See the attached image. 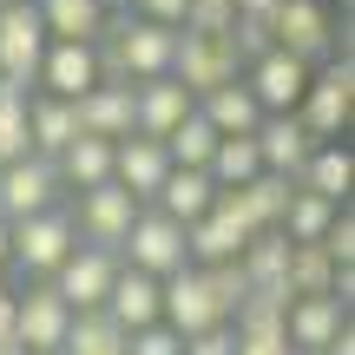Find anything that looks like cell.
Listing matches in <instances>:
<instances>
[{"label": "cell", "mask_w": 355, "mask_h": 355, "mask_svg": "<svg viewBox=\"0 0 355 355\" xmlns=\"http://www.w3.org/2000/svg\"><path fill=\"white\" fill-rule=\"evenodd\" d=\"M349 112H355V60L336 53V60H322V73H309V92L296 105V119H303V132L316 145H343Z\"/></svg>", "instance_id": "6da1fadb"}, {"label": "cell", "mask_w": 355, "mask_h": 355, "mask_svg": "<svg viewBox=\"0 0 355 355\" xmlns=\"http://www.w3.org/2000/svg\"><path fill=\"white\" fill-rule=\"evenodd\" d=\"M73 217H66V204H53V211L26 217V224H7V270H26L33 283H46L53 270L73 257Z\"/></svg>", "instance_id": "7a4b0ae2"}, {"label": "cell", "mask_w": 355, "mask_h": 355, "mask_svg": "<svg viewBox=\"0 0 355 355\" xmlns=\"http://www.w3.org/2000/svg\"><path fill=\"white\" fill-rule=\"evenodd\" d=\"M119 263H125V270H139V277H152V283L178 277V270H191L184 230H178L171 217H158L152 204H145V211L132 217V230H125V250H119Z\"/></svg>", "instance_id": "3957f363"}, {"label": "cell", "mask_w": 355, "mask_h": 355, "mask_svg": "<svg viewBox=\"0 0 355 355\" xmlns=\"http://www.w3.org/2000/svg\"><path fill=\"white\" fill-rule=\"evenodd\" d=\"M270 46L290 53V60L316 66L336 53V20L322 0H277V13H270Z\"/></svg>", "instance_id": "277c9868"}, {"label": "cell", "mask_w": 355, "mask_h": 355, "mask_svg": "<svg viewBox=\"0 0 355 355\" xmlns=\"http://www.w3.org/2000/svg\"><path fill=\"white\" fill-rule=\"evenodd\" d=\"M66 329H73V309L53 296V283H26L13 290V343L26 355H60Z\"/></svg>", "instance_id": "5b68a950"}, {"label": "cell", "mask_w": 355, "mask_h": 355, "mask_svg": "<svg viewBox=\"0 0 355 355\" xmlns=\"http://www.w3.org/2000/svg\"><path fill=\"white\" fill-rule=\"evenodd\" d=\"M112 277H119V257L112 250L73 243V257H66L46 283H53V296H60L73 316H92V309H105V296H112Z\"/></svg>", "instance_id": "8992f818"}, {"label": "cell", "mask_w": 355, "mask_h": 355, "mask_svg": "<svg viewBox=\"0 0 355 355\" xmlns=\"http://www.w3.org/2000/svg\"><path fill=\"white\" fill-rule=\"evenodd\" d=\"M73 237L79 243H92V250H125V230H132V217H139V204H132V191H119V184H99V191H79V204L73 211Z\"/></svg>", "instance_id": "52a82bcc"}, {"label": "cell", "mask_w": 355, "mask_h": 355, "mask_svg": "<svg viewBox=\"0 0 355 355\" xmlns=\"http://www.w3.org/2000/svg\"><path fill=\"white\" fill-rule=\"evenodd\" d=\"M171 79L191 92V99H204V92L230 86V79H243L237 53H230V40H204V33H178V53H171Z\"/></svg>", "instance_id": "ba28073f"}, {"label": "cell", "mask_w": 355, "mask_h": 355, "mask_svg": "<svg viewBox=\"0 0 355 355\" xmlns=\"http://www.w3.org/2000/svg\"><path fill=\"white\" fill-rule=\"evenodd\" d=\"M40 60H46V26L33 7H0V79L20 92H33Z\"/></svg>", "instance_id": "9c48e42d"}, {"label": "cell", "mask_w": 355, "mask_h": 355, "mask_svg": "<svg viewBox=\"0 0 355 355\" xmlns=\"http://www.w3.org/2000/svg\"><path fill=\"white\" fill-rule=\"evenodd\" d=\"M158 322L178 336V343H191V336H204V329H217V303H211V290H204V277L198 270H178V277L158 283Z\"/></svg>", "instance_id": "30bf717a"}, {"label": "cell", "mask_w": 355, "mask_h": 355, "mask_svg": "<svg viewBox=\"0 0 355 355\" xmlns=\"http://www.w3.org/2000/svg\"><path fill=\"white\" fill-rule=\"evenodd\" d=\"M60 204V171L46 158H20L0 171V224H26V217Z\"/></svg>", "instance_id": "8fae6325"}, {"label": "cell", "mask_w": 355, "mask_h": 355, "mask_svg": "<svg viewBox=\"0 0 355 355\" xmlns=\"http://www.w3.org/2000/svg\"><path fill=\"white\" fill-rule=\"evenodd\" d=\"M309 73H316V66H303V60H290V53L270 46L257 66H243V86H250V99L263 105V119H270V112H296V105H303Z\"/></svg>", "instance_id": "7c38bea8"}, {"label": "cell", "mask_w": 355, "mask_h": 355, "mask_svg": "<svg viewBox=\"0 0 355 355\" xmlns=\"http://www.w3.org/2000/svg\"><path fill=\"white\" fill-rule=\"evenodd\" d=\"M198 112V99H191L178 79H152V86H132V132L152 145H165L184 119Z\"/></svg>", "instance_id": "4fadbf2b"}, {"label": "cell", "mask_w": 355, "mask_h": 355, "mask_svg": "<svg viewBox=\"0 0 355 355\" xmlns=\"http://www.w3.org/2000/svg\"><path fill=\"white\" fill-rule=\"evenodd\" d=\"M92 86H99V46H60V40H46V60H40L33 92L73 105V99H86Z\"/></svg>", "instance_id": "5bb4252c"}, {"label": "cell", "mask_w": 355, "mask_h": 355, "mask_svg": "<svg viewBox=\"0 0 355 355\" xmlns=\"http://www.w3.org/2000/svg\"><path fill=\"white\" fill-rule=\"evenodd\" d=\"M343 329H349V309L336 296H303V303L283 309V343H290V355H322Z\"/></svg>", "instance_id": "9a60e30c"}, {"label": "cell", "mask_w": 355, "mask_h": 355, "mask_svg": "<svg viewBox=\"0 0 355 355\" xmlns=\"http://www.w3.org/2000/svg\"><path fill=\"white\" fill-rule=\"evenodd\" d=\"M309 152H316V139L303 132L296 112H270L263 125H257V158H263V171L283 178V184H296V171L309 165Z\"/></svg>", "instance_id": "2e32d148"}, {"label": "cell", "mask_w": 355, "mask_h": 355, "mask_svg": "<svg viewBox=\"0 0 355 355\" xmlns=\"http://www.w3.org/2000/svg\"><path fill=\"white\" fill-rule=\"evenodd\" d=\"M165 171H171L165 145H152V139H119V145H112V184H119V191H132V204H139V211L158 198Z\"/></svg>", "instance_id": "e0dca14e"}, {"label": "cell", "mask_w": 355, "mask_h": 355, "mask_svg": "<svg viewBox=\"0 0 355 355\" xmlns=\"http://www.w3.org/2000/svg\"><path fill=\"white\" fill-rule=\"evenodd\" d=\"M73 119H79V139H99V145L139 139L132 132V86H92L86 99H73Z\"/></svg>", "instance_id": "ac0fdd59"}, {"label": "cell", "mask_w": 355, "mask_h": 355, "mask_svg": "<svg viewBox=\"0 0 355 355\" xmlns=\"http://www.w3.org/2000/svg\"><path fill=\"white\" fill-rule=\"evenodd\" d=\"M46 40L60 46H99L105 40V0H33Z\"/></svg>", "instance_id": "d6986e66"}, {"label": "cell", "mask_w": 355, "mask_h": 355, "mask_svg": "<svg viewBox=\"0 0 355 355\" xmlns=\"http://www.w3.org/2000/svg\"><path fill=\"white\" fill-rule=\"evenodd\" d=\"M198 112H204V125H211L217 139H257V125H263V105L250 99V86H243V79H230V86L204 92Z\"/></svg>", "instance_id": "ffe728a7"}, {"label": "cell", "mask_w": 355, "mask_h": 355, "mask_svg": "<svg viewBox=\"0 0 355 355\" xmlns=\"http://www.w3.org/2000/svg\"><path fill=\"white\" fill-rule=\"evenodd\" d=\"M105 322H112V329H125V336L152 329V322H158V283L119 263V277H112V296H105Z\"/></svg>", "instance_id": "44dd1931"}, {"label": "cell", "mask_w": 355, "mask_h": 355, "mask_svg": "<svg viewBox=\"0 0 355 355\" xmlns=\"http://www.w3.org/2000/svg\"><path fill=\"white\" fill-rule=\"evenodd\" d=\"M79 139V119H73V105L66 99H46V92H33L26 99V145H33V158H60L66 145Z\"/></svg>", "instance_id": "7402d4cb"}, {"label": "cell", "mask_w": 355, "mask_h": 355, "mask_svg": "<svg viewBox=\"0 0 355 355\" xmlns=\"http://www.w3.org/2000/svg\"><path fill=\"white\" fill-rule=\"evenodd\" d=\"M217 204V184L204 171H165V184H158V198H152V211L158 217H171L178 230H191L204 211Z\"/></svg>", "instance_id": "603a6c76"}, {"label": "cell", "mask_w": 355, "mask_h": 355, "mask_svg": "<svg viewBox=\"0 0 355 355\" xmlns=\"http://www.w3.org/2000/svg\"><path fill=\"white\" fill-rule=\"evenodd\" d=\"M349 184H355L349 145H316V152H309V165L296 171V191H309V198H322V204H343Z\"/></svg>", "instance_id": "cb8c5ba5"}, {"label": "cell", "mask_w": 355, "mask_h": 355, "mask_svg": "<svg viewBox=\"0 0 355 355\" xmlns=\"http://www.w3.org/2000/svg\"><path fill=\"white\" fill-rule=\"evenodd\" d=\"M243 230L230 224V217H217V211H204L198 224L184 230V250H191V270H204V263H237L243 257Z\"/></svg>", "instance_id": "d4e9b609"}, {"label": "cell", "mask_w": 355, "mask_h": 355, "mask_svg": "<svg viewBox=\"0 0 355 355\" xmlns=\"http://www.w3.org/2000/svg\"><path fill=\"white\" fill-rule=\"evenodd\" d=\"M53 171H60V191H99V184H112V145L73 139L60 158H53Z\"/></svg>", "instance_id": "484cf974"}, {"label": "cell", "mask_w": 355, "mask_h": 355, "mask_svg": "<svg viewBox=\"0 0 355 355\" xmlns=\"http://www.w3.org/2000/svg\"><path fill=\"white\" fill-rule=\"evenodd\" d=\"M204 178H211L217 191H243L263 178V158H257V139H217L211 165H204Z\"/></svg>", "instance_id": "4316f807"}, {"label": "cell", "mask_w": 355, "mask_h": 355, "mask_svg": "<svg viewBox=\"0 0 355 355\" xmlns=\"http://www.w3.org/2000/svg\"><path fill=\"white\" fill-rule=\"evenodd\" d=\"M336 283V263L316 250V243H290V263H283V290H290V303H303V296H329Z\"/></svg>", "instance_id": "83f0119b"}, {"label": "cell", "mask_w": 355, "mask_h": 355, "mask_svg": "<svg viewBox=\"0 0 355 355\" xmlns=\"http://www.w3.org/2000/svg\"><path fill=\"white\" fill-rule=\"evenodd\" d=\"M336 211H343V204H322V198H309V191H290L277 230H283L290 243H322V230L336 224Z\"/></svg>", "instance_id": "f1b7e54d"}, {"label": "cell", "mask_w": 355, "mask_h": 355, "mask_svg": "<svg viewBox=\"0 0 355 355\" xmlns=\"http://www.w3.org/2000/svg\"><path fill=\"white\" fill-rule=\"evenodd\" d=\"M26 99H33V92H20V86L0 79V171L20 165V158H33V145H26Z\"/></svg>", "instance_id": "f546056e"}, {"label": "cell", "mask_w": 355, "mask_h": 355, "mask_svg": "<svg viewBox=\"0 0 355 355\" xmlns=\"http://www.w3.org/2000/svg\"><path fill=\"white\" fill-rule=\"evenodd\" d=\"M211 152H217V132L204 125V112H191L184 125L165 139V158H171V171H204L211 165Z\"/></svg>", "instance_id": "4dcf8cb0"}, {"label": "cell", "mask_w": 355, "mask_h": 355, "mask_svg": "<svg viewBox=\"0 0 355 355\" xmlns=\"http://www.w3.org/2000/svg\"><path fill=\"white\" fill-rule=\"evenodd\" d=\"M60 355H125V329H112V322H105V309L73 316V329H66V349H60Z\"/></svg>", "instance_id": "1f68e13d"}, {"label": "cell", "mask_w": 355, "mask_h": 355, "mask_svg": "<svg viewBox=\"0 0 355 355\" xmlns=\"http://www.w3.org/2000/svg\"><path fill=\"white\" fill-rule=\"evenodd\" d=\"M198 277H204V290H211V303H217V316H224V322L250 303V277H243V263H204Z\"/></svg>", "instance_id": "d6a6232c"}, {"label": "cell", "mask_w": 355, "mask_h": 355, "mask_svg": "<svg viewBox=\"0 0 355 355\" xmlns=\"http://www.w3.org/2000/svg\"><path fill=\"white\" fill-rule=\"evenodd\" d=\"M230 26H237V7H230V0H191V13H184V26H178V33L230 40Z\"/></svg>", "instance_id": "836d02e7"}, {"label": "cell", "mask_w": 355, "mask_h": 355, "mask_svg": "<svg viewBox=\"0 0 355 355\" xmlns=\"http://www.w3.org/2000/svg\"><path fill=\"white\" fill-rule=\"evenodd\" d=\"M322 257H329L336 270H355V217L349 211H336V224L322 230V243H316Z\"/></svg>", "instance_id": "e575fe53"}, {"label": "cell", "mask_w": 355, "mask_h": 355, "mask_svg": "<svg viewBox=\"0 0 355 355\" xmlns=\"http://www.w3.org/2000/svg\"><path fill=\"white\" fill-rule=\"evenodd\" d=\"M230 53H237V66H257L270 53V20H237L230 26Z\"/></svg>", "instance_id": "d590c367"}, {"label": "cell", "mask_w": 355, "mask_h": 355, "mask_svg": "<svg viewBox=\"0 0 355 355\" xmlns=\"http://www.w3.org/2000/svg\"><path fill=\"white\" fill-rule=\"evenodd\" d=\"M132 20H145V26H165V33H178L184 26V13H191V0H132Z\"/></svg>", "instance_id": "8d00e7d4"}, {"label": "cell", "mask_w": 355, "mask_h": 355, "mask_svg": "<svg viewBox=\"0 0 355 355\" xmlns=\"http://www.w3.org/2000/svg\"><path fill=\"white\" fill-rule=\"evenodd\" d=\"M125 355H184V343L165 329V322H152V329H139V336H125Z\"/></svg>", "instance_id": "74e56055"}, {"label": "cell", "mask_w": 355, "mask_h": 355, "mask_svg": "<svg viewBox=\"0 0 355 355\" xmlns=\"http://www.w3.org/2000/svg\"><path fill=\"white\" fill-rule=\"evenodd\" d=\"M184 355H237V336H230V322H217V329H204V336H191Z\"/></svg>", "instance_id": "f35d334b"}, {"label": "cell", "mask_w": 355, "mask_h": 355, "mask_svg": "<svg viewBox=\"0 0 355 355\" xmlns=\"http://www.w3.org/2000/svg\"><path fill=\"white\" fill-rule=\"evenodd\" d=\"M230 7H237V20H270L277 0H230Z\"/></svg>", "instance_id": "ab89813d"}, {"label": "cell", "mask_w": 355, "mask_h": 355, "mask_svg": "<svg viewBox=\"0 0 355 355\" xmlns=\"http://www.w3.org/2000/svg\"><path fill=\"white\" fill-rule=\"evenodd\" d=\"M0 343H13V290L0 283Z\"/></svg>", "instance_id": "60d3db41"}, {"label": "cell", "mask_w": 355, "mask_h": 355, "mask_svg": "<svg viewBox=\"0 0 355 355\" xmlns=\"http://www.w3.org/2000/svg\"><path fill=\"white\" fill-rule=\"evenodd\" d=\"M0 283H7V224H0Z\"/></svg>", "instance_id": "b9f144b4"}, {"label": "cell", "mask_w": 355, "mask_h": 355, "mask_svg": "<svg viewBox=\"0 0 355 355\" xmlns=\"http://www.w3.org/2000/svg\"><path fill=\"white\" fill-rule=\"evenodd\" d=\"M0 355H26V349H20V343H0Z\"/></svg>", "instance_id": "7bdbcfd3"}, {"label": "cell", "mask_w": 355, "mask_h": 355, "mask_svg": "<svg viewBox=\"0 0 355 355\" xmlns=\"http://www.w3.org/2000/svg\"><path fill=\"white\" fill-rule=\"evenodd\" d=\"M0 7H33V0H0Z\"/></svg>", "instance_id": "ee69618b"}, {"label": "cell", "mask_w": 355, "mask_h": 355, "mask_svg": "<svg viewBox=\"0 0 355 355\" xmlns=\"http://www.w3.org/2000/svg\"><path fill=\"white\" fill-rule=\"evenodd\" d=\"M349 7H355V0H343V13H349Z\"/></svg>", "instance_id": "f6af8a7d"}]
</instances>
